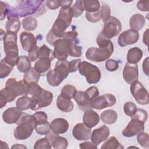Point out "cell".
Segmentation results:
<instances>
[{
  "mask_svg": "<svg viewBox=\"0 0 149 149\" xmlns=\"http://www.w3.org/2000/svg\"><path fill=\"white\" fill-rule=\"evenodd\" d=\"M79 147L81 149H96L97 148V146L93 144L92 142L90 141H85L83 143H81L79 144Z\"/></svg>",
  "mask_w": 149,
  "mask_h": 149,
  "instance_id": "58",
  "label": "cell"
},
{
  "mask_svg": "<svg viewBox=\"0 0 149 149\" xmlns=\"http://www.w3.org/2000/svg\"><path fill=\"white\" fill-rule=\"evenodd\" d=\"M44 1H22L19 2L16 8L9 6L7 17H25L33 15L39 16L45 12Z\"/></svg>",
  "mask_w": 149,
  "mask_h": 149,
  "instance_id": "1",
  "label": "cell"
},
{
  "mask_svg": "<svg viewBox=\"0 0 149 149\" xmlns=\"http://www.w3.org/2000/svg\"><path fill=\"white\" fill-rule=\"evenodd\" d=\"M119 68L118 62L114 59H108L105 62V68L109 72H114Z\"/></svg>",
  "mask_w": 149,
  "mask_h": 149,
  "instance_id": "50",
  "label": "cell"
},
{
  "mask_svg": "<svg viewBox=\"0 0 149 149\" xmlns=\"http://www.w3.org/2000/svg\"><path fill=\"white\" fill-rule=\"evenodd\" d=\"M78 70L81 76L86 77L88 84H95L100 81L101 73L100 69L95 65L87 61L81 62Z\"/></svg>",
  "mask_w": 149,
  "mask_h": 149,
  "instance_id": "7",
  "label": "cell"
},
{
  "mask_svg": "<svg viewBox=\"0 0 149 149\" xmlns=\"http://www.w3.org/2000/svg\"><path fill=\"white\" fill-rule=\"evenodd\" d=\"M123 148L115 136L109 137L101 147V149H123Z\"/></svg>",
  "mask_w": 149,
  "mask_h": 149,
  "instance_id": "35",
  "label": "cell"
},
{
  "mask_svg": "<svg viewBox=\"0 0 149 149\" xmlns=\"http://www.w3.org/2000/svg\"><path fill=\"white\" fill-rule=\"evenodd\" d=\"M23 112L17 107H10L6 109L2 114V119L7 124L17 123Z\"/></svg>",
  "mask_w": 149,
  "mask_h": 149,
  "instance_id": "19",
  "label": "cell"
},
{
  "mask_svg": "<svg viewBox=\"0 0 149 149\" xmlns=\"http://www.w3.org/2000/svg\"><path fill=\"white\" fill-rule=\"evenodd\" d=\"M139 38V33L137 31L129 29L122 33L118 39V44L122 47L132 45L137 42Z\"/></svg>",
  "mask_w": 149,
  "mask_h": 149,
  "instance_id": "13",
  "label": "cell"
},
{
  "mask_svg": "<svg viewBox=\"0 0 149 149\" xmlns=\"http://www.w3.org/2000/svg\"><path fill=\"white\" fill-rule=\"evenodd\" d=\"M71 8L73 11V17H77L81 16L83 11L85 10L83 2L81 0L76 1L74 4Z\"/></svg>",
  "mask_w": 149,
  "mask_h": 149,
  "instance_id": "42",
  "label": "cell"
},
{
  "mask_svg": "<svg viewBox=\"0 0 149 149\" xmlns=\"http://www.w3.org/2000/svg\"><path fill=\"white\" fill-rule=\"evenodd\" d=\"M143 51L138 47L131 48L127 54V61L130 63H137L142 58Z\"/></svg>",
  "mask_w": 149,
  "mask_h": 149,
  "instance_id": "27",
  "label": "cell"
},
{
  "mask_svg": "<svg viewBox=\"0 0 149 149\" xmlns=\"http://www.w3.org/2000/svg\"><path fill=\"white\" fill-rule=\"evenodd\" d=\"M76 92L77 90L74 86L70 84H67L63 86L62 88L61 94L62 96L71 100L74 98Z\"/></svg>",
  "mask_w": 149,
  "mask_h": 149,
  "instance_id": "41",
  "label": "cell"
},
{
  "mask_svg": "<svg viewBox=\"0 0 149 149\" xmlns=\"http://www.w3.org/2000/svg\"><path fill=\"white\" fill-rule=\"evenodd\" d=\"M132 116L142 120L144 122H146L148 118V114L146 110L141 109V108H137L136 113Z\"/></svg>",
  "mask_w": 149,
  "mask_h": 149,
  "instance_id": "51",
  "label": "cell"
},
{
  "mask_svg": "<svg viewBox=\"0 0 149 149\" xmlns=\"http://www.w3.org/2000/svg\"><path fill=\"white\" fill-rule=\"evenodd\" d=\"M69 55L72 57H80L82 55V47L78 45L77 42H69Z\"/></svg>",
  "mask_w": 149,
  "mask_h": 149,
  "instance_id": "40",
  "label": "cell"
},
{
  "mask_svg": "<svg viewBox=\"0 0 149 149\" xmlns=\"http://www.w3.org/2000/svg\"><path fill=\"white\" fill-rule=\"evenodd\" d=\"M45 5L51 10H55L61 6V1L59 0H48L45 1Z\"/></svg>",
  "mask_w": 149,
  "mask_h": 149,
  "instance_id": "54",
  "label": "cell"
},
{
  "mask_svg": "<svg viewBox=\"0 0 149 149\" xmlns=\"http://www.w3.org/2000/svg\"><path fill=\"white\" fill-rule=\"evenodd\" d=\"M116 102L115 97L111 94H105L101 96H98L90 102L91 108L95 109H102L107 107L114 105Z\"/></svg>",
  "mask_w": 149,
  "mask_h": 149,
  "instance_id": "12",
  "label": "cell"
},
{
  "mask_svg": "<svg viewBox=\"0 0 149 149\" xmlns=\"http://www.w3.org/2000/svg\"><path fill=\"white\" fill-rule=\"evenodd\" d=\"M27 148V147L24 146H23L22 144H15V145H13V146H12L11 148Z\"/></svg>",
  "mask_w": 149,
  "mask_h": 149,
  "instance_id": "62",
  "label": "cell"
},
{
  "mask_svg": "<svg viewBox=\"0 0 149 149\" xmlns=\"http://www.w3.org/2000/svg\"><path fill=\"white\" fill-rule=\"evenodd\" d=\"M101 119L102 122L107 125L113 124L118 119L116 112L113 109H107L101 114Z\"/></svg>",
  "mask_w": 149,
  "mask_h": 149,
  "instance_id": "30",
  "label": "cell"
},
{
  "mask_svg": "<svg viewBox=\"0 0 149 149\" xmlns=\"http://www.w3.org/2000/svg\"><path fill=\"white\" fill-rule=\"evenodd\" d=\"M137 141L143 147L148 148L149 147V136L146 133L141 132L137 134Z\"/></svg>",
  "mask_w": 149,
  "mask_h": 149,
  "instance_id": "45",
  "label": "cell"
},
{
  "mask_svg": "<svg viewBox=\"0 0 149 149\" xmlns=\"http://www.w3.org/2000/svg\"><path fill=\"white\" fill-rule=\"evenodd\" d=\"M85 92L87 95L90 101H91L93 100L99 96L100 94L98 88L95 86L90 87L85 91Z\"/></svg>",
  "mask_w": 149,
  "mask_h": 149,
  "instance_id": "49",
  "label": "cell"
},
{
  "mask_svg": "<svg viewBox=\"0 0 149 149\" xmlns=\"http://www.w3.org/2000/svg\"><path fill=\"white\" fill-rule=\"evenodd\" d=\"M148 29H147L143 33V41L144 44L147 45V46L148 45Z\"/></svg>",
  "mask_w": 149,
  "mask_h": 149,
  "instance_id": "60",
  "label": "cell"
},
{
  "mask_svg": "<svg viewBox=\"0 0 149 149\" xmlns=\"http://www.w3.org/2000/svg\"><path fill=\"white\" fill-rule=\"evenodd\" d=\"M144 122L134 116L131 117V120L127 126L123 130L122 135L126 137H132L144 130Z\"/></svg>",
  "mask_w": 149,
  "mask_h": 149,
  "instance_id": "11",
  "label": "cell"
},
{
  "mask_svg": "<svg viewBox=\"0 0 149 149\" xmlns=\"http://www.w3.org/2000/svg\"><path fill=\"white\" fill-rule=\"evenodd\" d=\"M21 22L18 17H13L8 19L6 22L5 29L7 32H12L17 34L20 30Z\"/></svg>",
  "mask_w": 149,
  "mask_h": 149,
  "instance_id": "28",
  "label": "cell"
},
{
  "mask_svg": "<svg viewBox=\"0 0 149 149\" xmlns=\"http://www.w3.org/2000/svg\"><path fill=\"white\" fill-rule=\"evenodd\" d=\"M19 37L22 48L25 51L30 52L37 46V40L33 33L23 31L20 33Z\"/></svg>",
  "mask_w": 149,
  "mask_h": 149,
  "instance_id": "18",
  "label": "cell"
},
{
  "mask_svg": "<svg viewBox=\"0 0 149 149\" xmlns=\"http://www.w3.org/2000/svg\"><path fill=\"white\" fill-rule=\"evenodd\" d=\"M33 115L36 119V123L48 120V116H47V113L45 112L38 111V112H35Z\"/></svg>",
  "mask_w": 149,
  "mask_h": 149,
  "instance_id": "52",
  "label": "cell"
},
{
  "mask_svg": "<svg viewBox=\"0 0 149 149\" xmlns=\"http://www.w3.org/2000/svg\"><path fill=\"white\" fill-rule=\"evenodd\" d=\"M8 5L2 1H1V16L0 20H3L8 15Z\"/></svg>",
  "mask_w": 149,
  "mask_h": 149,
  "instance_id": "56",
  "label": "cell"
},
{
  "mask_svg": "<svg viewBox=\"0 0 149 149\" xmlns=\"http://www.w3.org/2000/svg\"><path fill=\"white\" fill-rule=\"evenodd\" d=\"M45 137L49 140L52 147L54 148L65 149L68 146V141L66 138L60 136L52 132L46 134Z\"/></svg>",
  "mask_w": 149,
  "mask_h": 149,
  "instance_id": "20",
  "label": "cell"
},
{
  "mask_svg": "<svg viewBox=\"0 0 149 149\" xmlns=\"http://www.w3.org/2000/svg\"><path fill=\"white\" fill-rule=\"evenodd\" d=\"M72 134L76 140L86 141L90 138L91 128L88 127L83 123H78L73 127Z\"/></svg>",
  "mask_w": 149,
  "mask_h": 149,
  "instance_id": "17",
  "label": "cell"
},
{
  "mask_svg": "<svg viewBox=\"0 0 149 149\" xmlns=\"http://www.w3.org/2000/svg\"><path fill=\"white\" fill-rule=\"evenodd\" d=\"M130 90L136 102L140 105H147L149 103L148 92L141 82L136 80L130 84Z\"/></svg>",
  "mask_w": 149,
  "mask_h": 149,
  "instance_id": "8",
  "label": "cell"
},
{
  "mask_svg": "<svg viewBox=\"0 0 149 149\" xmlns=\"http://www.w3.org/2000/svg\"><path fill=\"white\" fill-rule=\"evenodd\" d=\"M56 106L58 108L63 112H70L74 108L72 101L68 98L62 96L61 94L58 96L56 100Z\"/></svg>",
  "mask_w": 149,
  "mask_h": 149,
  "instance_id": "25",
  "label": "cell"
},
{
  "mask_svg": "<svg viewBox=\"0 0 149 149\" xmlns=\"http://www.w3.org/2000/svg\"><path fill=\"white\" fill-rule=\"evenodd\" d=\"M36 132L41 135H46L48 134L51 130V125L48 121L37 122L34 126Z\"/></svg>",
  "mask_w": 149,
  "mask_h": 149,
  "instance_id": "38",
  "label": "cell"
},
{
  "mask_svg": "<svg viewBox=\"0 0 149 149\" xmlns=\"http://www.w3.org/2000/svg\"><path fill=\"white\" fill-rule=\"evenodd\" d=\"M101 19L102 22L105 23L111 17V9L108 4L102 2V5L100 9Z\"/></svg>",
  "mask_w": 149,
  "mask_h": 149,
  "instance_id": "44",
  "label": "cell"
},
{
  "mask_svg": "<svg viewBox=\"0 0 149 149\" xmlns=\"http://www.w3.org/2000/svg\"><path fill=\"white\" fill-rule=\"evenodd\" d=\"M13 68V66L6 62L4 58L2 59L0 63V78L6 77L10 73Z\"/></svg>",
  "mask_w": 149,
  "mask_h": 149,
  "instance_id": "39",
  "label": "cell"
},
{
  "mask_svg": "<svg viewBox=\"0 0 149 149\" xmlns=\"http://www.w3.org/2000/svg\"><path fill=\"white\" fill-rule=\"evenodd\" d=\"M80 63H81L80 59H73L70 62H69V73H73V72H76L79 68V66Z\"/></svg>",
  "mask_w": 149,
  "mask_h": 149,
  "instance_id": "53",
  "label": "cell"
},
{
  "mask_svg": "<svg viewBox=\"0 0 149 149\" xmlns=\"http://www.w3.org/2000/svg\"><path fill=\"white\" fill-rule=\"evenodd\" d=\"M52 146L49 141V140L46 137L37 140L34 144V149H40V148H51Z\"/></svg>",
  "mask_w": 149,
  "mask_h": 149,
  "instance_id": "47",
  "label": "cell"
},
{
  "mask_svg": "<svg viewBox=\"0 0 149 149\" xmlns=\"http://www.w3.org/2000/svg\"><path fill=\"white\" fill-rule=\"evenodd\" d=\"M17 40V34L12 32L5 33L2 38L3 41V49L5 54L4 59L13 67L17 65L20 57L19 56Z\"/></svg>",
  "mask_w": 149,
  "mask_h": 149,
  "instance_id": "3",
  "label": "cell"
},
{
  "mask_svg": "<svg viewBox=\"0 0 149 149\" xmlns=\"http://www.w3.org/2000/svg\"><path fill=\"white\" fill-rule=\"evenodd\" d=\"M36 123V119L33 115L23 112L13 132L15 139L23 140L30 137L33 132Z\"/></svg>",
  "mask_w": 149,
  "mask_h": 149,
  "instance_id": "4",
  "label": "cell"
},
{
  "mask_svg": "<svg viewBox=\"0 0 149 149\" xmlns=\"http://www.w3.org/2000/svg\"><path fill=\"white\" fill-rule=\"evenodd\" d=\"M110 130L109 127L104 125L100 127L93 130L91 134L90 139L91 142L96 146L99 145L102 142L105 141L109 137Z\"/></svg>",
  "mask_w": 149,
  "mask_h": 149,
  "instance_id": "16",
  "label": "cell"
},
{
  "mask_svg": "<svg viewBox=\"0 0 149 149\" xmlns=\"http://www.w3.org/2000/svg\"><path fill=\"white\" fill-rule=\"evenodd\" d=\"M100 122V116L94 111L89 109L85 111L83 116V123L90 128L95 126Z\"/></svg>",
  "mask_w": 149,
  "mask_h": 149,
  "instance_id": "23",
  "label": "cell"
},
{
  "mask_svg": "<svg viewBox=\"0 0 149 149\" xmlns=\"http://www.w3.org/2000/svg\"><path fill=\"white\" fill-rule=\"evenodd\" d=\"M143 70L144 73L148 76V57H147L143 62Z\"/></svg>",
  "mask_w": 149,
  "mask_h": 149,
  "instance_id": "59",
  "label": "cell"
},
{
  "mask_svg": "<svg viewBox=\"0 0 149 149\" xmlns=\"http://www.w3.org/2000/svg\"><path fill=\"white\" fill-rule=\"evenodd\" d=\"M40 77V74L35 70L34 67H33V68H31L28 72L24 73L23 80L26 83H38Z\"/></svg>",
  "mask_w": 149,
  "mask_h": 149,
  "instance_id": "33",
  "label": "cell"
},
{
  "mask_svg": "<svg viewBox=\"0 0 149 149\" xmlns=\"http://www.w3.org/2000/svg\"><path fill=\"white\" fill-rule=\"evenodd\" d=\"M22 26L27 31H33L37 27V20L33 16L26 17L22 20Z\"/></svg>",
  "mask_w": 149,
  "mask_h": 149,
  "instance_id": "37",
  "label": "cell"
},
{
  "mask_svg": "<svg viewBox=\"0 0 149 149\" xmlns=\"http://www.w3.org/2000/svg\"><path fill=\"white\" fill-rule=\"evenodd\" d=\"M73 99L75 100L81 110L85 111L91 108L90 107L91 101L85 91H77Z\"/></svg>",
  "mask_w": 149,
  "mask_h": 149,
  "instance_id": "24",
  "label": "cell"
},
{
  "mask_svg": "<svg viewBox=\"0 0 149 149\" xmlns=\"http://www.w3.org/2000/svg\"><path fill=\"white\" fill-rule=\"evenodd\" d=\"M16 105L19 110L25 111L32 108L33 105V101L31 97L27 95H23L17 100Z\"/></svg>",
  "mask_w": 149,
  "mask_h": 149,
  "instance_id": "31",
  "label": "cell"
},
{
  "mask_svg": "<svg viewBox=\"0 0 149 149\" xmlns=\"http://www.w3.org/2000/svg\"><path fill=\"white\" fill-rule=\"evenodd\" d=\"M87 20L91 23H96L101 20L100 10L95 12H86L85 15Z\"/></svg>",
  "mask_w": 149,
  "mask_h": 149,
  "instance_id": "48",
  "label": "cell"
},
{
  "mask_svg": "<svg viewBox=\"0 0 149 149\" xmlns=\"http://www.w3.org/2000/svg\"><path fill=\"white\" fill-rule=\"evenodd\" d=\"M83 2L87 12H95L100 10V2L97 0H84Z\"/></svg>",
  "mask_w": 149,
  "mask_h": 149,
  "instance_id": "36",
  "label": "cell"
},
{
  "mask_svg": "<svg viewBox=\"0 0 149 149\" xmlns=\"http://www.w3.org/2000/svg\"><path fill=\"white\" fill-rule=\"evenodd\" d=\"M78 33L75 30H72L65 32L61 38L64 39L68 43L69 42H79V40L77 39Z\"/></svg>",
  "mask_w": 149,
  "mask_h": 149,
  "instance_id": "43",
  "label": "cell"
},
{
  "mask_svg": "<svg viewBox=\"0 0 149 149\" xmlns=\"http://www.w3.org/2000/svg\"><path fill=\"white\" fill-rule=\"evenodd\" d=\"M31 97L33 101V105L31 109L37 111L41 108L49 106L53 101L54 96L51 91L42 88L41 91L37 95Z\"/></svg>",
  "mask_w": 149,
  "mask_h": 149,
  "instance_id": "10",
  "label": "cell"
},
{
  "mask_svg": "<svg viewBox=\"0 0 149 149\" xmlns=\"http://www.w3.org/2000/svg\"><path fill=\"white\" fill-rule=\"evenodd\" d=\"M66 77L58 69L50 70L47 74V80L48 84L53 87L58 86Z\"/></svg>",
  "mask_w": 149,
  "mask_h": 149,
  "instance_id": "21",
  "label": "cell"
},
{
  "mask_svg": "<svg viewBox=\"0 0 149 149\" xmlns=\"http://www.w3.org/2000/svg\"><path fill=\"white\" fill-rule=\"evenodd\" d=\"M61 1V6H70L72 3H73V1H68V0H65V1Z\"/></svg>",
  "mask_w": 149,
  "mask_h": 149,
  "instance_id": "61",
  "label": "cell"
},
{
  "mask_svg": "<svg viewBox=\"0 0 149 149\" xmlns=\"http://www.w3.org/2000/svg\"><path fill=\"white\" fill-rule=\"evenodd\" d=\"M38 48H39V47L37 45L31 51L29 52L28 57L31 62H34L37 59H38V55H37V52H38Z\"/></svg>",
  "mask_w": 149,
  "mask_h": 149,
  "instance_id": "57",
  "label": "cell"
},
{
  "mask_svg": "<svg viewBox=\"0 0 149 149\" xmlns=\"http://www.w3.org/2000/svg\"><path fill=\"white\" fill-rule=\"evenodd\" d=\"M20 95H26V85L23 80L17 81L15 78L7 80L5 87L0 91V108H2Z\"/></svg>",
  "mask_w": 149,
  "mask_h": 149,
  "instance_id": "2",
  "label": "cell"
},
{
  "mask_svg": "<svg viewBox=\"0 0 149 149\" xmlns=\"http://www.w3.org/2000/svg\"><path fill=\"white\" fill-rule=\"evenodd\" d=\"M123 77L124 80L129 84L137 80L139 77L138 65L127 62L123 70Z\"/></svg>",
  "mask_w": 149,
  "mask_h": 149,
  "instance_id": "15",
  "label": "cell"
},
{
  "mask_svg": "<svg viewBox=\"0 0 149 149\" xmlns=\"http://www.w3.org/2000/svg\"><path fill=\"white\" fill-rule=\"evenodd\" d=\"M113 43L99 48H89L86 52V58L94 62H101L107 61L113 52Z\"/></svg>",
  "mask_w": 149,
  "mask_h": 149,
  "instance_id": "6",
  "label": "cell"
},
{
  "mask_svg": "<svg viewBox=\"0 0 149 149\" xmlns=\"http://www.w3.org/2000/svg\"><path fill=\"white\" fill-rule=\"evenodd\" d=\"M137 109L136 105L132 102H126L123 105V111L125 113L130 117L134 115Z\"/></svg>",
  "mask_w": 149,
  "mask_h": 149,
  "instance_id": "46",
  "label": "cell"
},
{
  "mask_svg": "<svg viewBox=\"0 0 149 149\" xmlns=\"http://www.w3.org/2000/svg\"><path fill=\"white\" fill-rule=\"evenodd\" d=\"M122 30V24L120 20L114 16H111L104 23L101 33L107 39L117 36Z\"/></svg>",
  "mask_w": 149,
  "mask_h": 149,
  "instance_id": "9",
  "label": "cell"
},
{
  "mask_svg": "<svg viewBox=\"0 0 149 149\" xmlns=\"http://www.w3.org/2000/svg\"><path fill=\"white\" fill-rule=\"evenodd\" d=\"M54 56L58 60H66L69 56V44L63 38L57 40L54 44Z\"/></svg>",
  "mask_w": 149,
  "mask_h": 149,
  "instance_id": "14",
  "label": "cell"
},
{
  "mask_svg": "<svg viewBox=\"0 0 149 149\" xmlns=\"http://www.w3.org/2000/svg\"><path fill=\"white\" fill-rule=\"evenodd\" d=\"M38 59L47 58L51 61L55 58L54 56V51L48 48L45 44H43L39 47L37 52Z\"/></svg>",
  "mask_w": 149,
  "mask_h": 149,
  "instance_id": "34",
  "label": "cell"
},
{
  "mask_svg": "<svg viewBox=\"0 0 149 149\" xmlns=\"http://www.w3.org/2000/svg\"><path fill=\"white\" fill-rule=\"evenodd\" d=\"M146 18L142 15L136 13L131 16L129 19V26L131 29L139 31L145 25Z\"/></svg>",
  "mask_w": 149,
  "mask_h": 149,
  "instance_id": "26",
  "label": "cell"
},
{
  "mask_svg": "<svg viewBox=\"0 0 149 149\" xmlns=\"http://www.w3.org/2000/svg\"><path fill=\"white\" fill-rule=\"evenodd\" d=\"M51 61L47 58L39 59L34 64L35 70L41 74H44L51 69Z\"/></svg>",
  "mask_w": 149,
  "mask_h": 149,
  "instance_id": "29",
  "label": "cell"
},
{
  "mask_svg": "<svg viewBox=\"0 0 149 149\" xmlns=\"http://www.w3.org/2000/svg\"><path fill=\"white\" fill-rule=\"evenodd\" d=\"M72 13L69 9H61L59 10L58 16L50 30L57 39L62 37L65 30L70 26L72 23Z\"/></svg>",
  "mask_w": 149,
  "mask_h": 149,
  "instance_id": "5",
  "label": "cell"
},
{
  "mask_svg": "<svg viewBox=\"0 0 149 149\" xmlns=\"http://www.w3.org/2000/svg\"><path fill=\"white\" fill-rule=\"evenodd\" d=\"M149 1L141 0L139 1L137 3V8L141 11L148 12L149 10Z\"/></svg>",
  "mask_w": 149,
  "mask_h": 149,
  "instance_id": "55",
  "label": "cell"
},
{
  "mask_svg": "<svg viewBox=\"0 0 149 149\" xmlns=\"http://www.w3.org/2000/svg\"><path fill=\"white\" fill-rule=\"evenodd\" d=\"M31 65V61L29 57L26 55H22L20 56L16 66L19 72L25 73L30 69Z\"/></svg>",
  "mask_w": 149,
  "mask_h": 149,
  "instance_id": "32",
  "label": "cell"
},
{
  "mask_svg": "<svg viewBox=\"0 0 149 149\" xmlns=\"http://www.w3.org/2000/svg\"><path fill=\"white\" fill-rule=\"evenodd\" d=\"M51 125V130L55 134H63L68 132L69 125L66 119L63 118H56L54 119Z\"/></svg>",
  "mask_w": 149,
  "mask_h": 149,
  "instance_id": "22",
  "label": "cell"
}]
</instances>
